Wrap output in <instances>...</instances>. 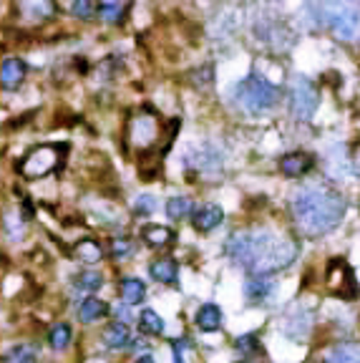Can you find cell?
<instances>
[{
  "instance_id": "30bf717a",
  "label": "cell",
  "mask_w": 360,
  "mask_h": 363,
  "mask_svg": "<svg viewBox=\"0 0 360 363\" xmlns=\"http://www.w3.org/2000/svg\"><path fill=\"white\" fill-rule=\"evenodd\" d=\"M74 255H76V260L86 263V265H96L103 258V248H101V242L93 240V237H83V240L76 242Z\"/></svg>"
},
{
  "instance_id": "2e32d148",
  "label": "cell",
  "mask_w": 360,
  "mask_h": 363,
  "mask_svg": "<svg viewBox=\"0 0 360 363\" xmlns=\"http://www.w3.org/2000/svg\"><path fill=\"white\" fill-rule=\"evenodd\" d=\"M272 288H274V282L269 280V277H250L245 285V293L252 303H260V300H265L272 293Z\"/></svg>"
},
{
  "instance_id": "7402d4cb",
  "label": "cell",
  "mask_w": 360,
  "mask_h": 363,
  "mask_svg": "<svg viewBox=\"0 0 360 363\" xmlns=\"http://www.w3.org/2000/svg\"><path fill=\"white\" fill-rule=\"evenodd\" d=\"M192 212V200L189 197H172V200L166 202V214L172 219H182Z\"/></svg>"
},
{
  "instance_id": "e0dca14e",
  "label": "cell",
  "mask_w": 360,
  "mask_h": 363,
  "mask_svg": "<svg viewBox=\"0 0 360 363\" xmlns=\"http://www.w3.org/2000/svg\"><path fill=\"white\" fill-rule=\"evenodd\" d=\"M141 237L146 240V245L151 248H161V245H169L174 240V232L169 227H161V225H146L141 230Z\"/></svg>"
},
{
  "instance_id": "ffe728a7",
  "label": "cell",
  "mask_w": 360,
  "mask_h": 363,
  "mask_svg": "<svg viewBox=\"0 0 360 363\" xmlns=\"http://www.w3.org/2000/svg\"><path fill=\"white\" fill-rule=\"evenodd\" d=\"M71 343V328L66 325V323H58V325H53L51 333H48V346L53 348V351H63V348H69Z\"/></svg>"
},
{
  "instance_id": "4fadbf2b",
  "label": "cell",
  "mask_w": 360,
  "mask_h": 363,
  "mask_svg": "<svg viewBox=\"0 0 360 363\" xmlns=\"http://www.w3.org/2000/svg\"><path fill=\"white\" fill-rule=\"evenodd\" d=\"M103 343H106L109 348H114V351L126 348L129 343H132L129 328H126L124 323H111V325H106V330H103Z\"/></svg>"
},
{
  "instance_id": "7a4b0ae2",
  "label": "cell",
  "mask_w": 360,
  "mask_h": 363,
  "mask_svg": "<svg viewBox=\"0 0 360 363\" xmlns=\"http://www.w3.org/2000/svg\"><path fill=\"white\" fill-rule=\"evenodd\" d=\"M345 200L343 195H337L330 187H303L292 195L290 209L292 219L298 230L305 237H320L327 235L330 230H335L340 225V219L345 214Z\"/></svg>"
},
{
  "instance_id": "603a6c76",
  "label": "cell",
  "mask_w": 360,
  "mask_h": 363,
  "mask_svg": "<svg viewBox=\"0 0 360 363\" xmlns=\"http://www.w3.org/2000/svg\"><path fill=\"white\" fill-rule=\"evenodd\" d=\"M21 11L33 13L30 18H35V21H46V18L53 16L56 6H53V3H48V0H43V3H21Z\"/></svg>"
},
{
  "instance_id": "52a82bcc",
  "label": "cell",
  "mask_w": 360,
  "mask_h": 363,
  "mask_svg": "<svg viewBox=\"0 0 360 363\" xmlns=\"http://www.w3.org/2000/svg\"><path fill=\"white\" fill-rule=\"evenodd\" d=\"M310 169H313V156L305 154V151H292V154H285L280 159V172L285 177H303Z\"/></svg>"
},
{
  "instance_id": "f1b7e54d",
  "label": "cell",
  "mask_w": 360,
  "mask_h": 363,
  "mask_svg": "<svg viewBox=\"0 0 360 363\" xmlns=\"http://www.w3.org/2000/svg\"><path fill=\"white\" fill-rule=\"evenodd\" d=\"M71 11H74V16H79V18H91L93 11H96V6H93V3H74Z\"/></svg>"
},
{
  "instance_id": "ba28073f",
  "label": "cell",
  "mask_w": 360,
  "mask_h": 363,
  "mask_svg": "<svg viewBox=\"0 0 360 363\" xmlns=\"http://www.w3.org/2000/svg\"><path fill=\"white\" fill-rule=\"evenodd\" d=\"M222 219H224V212L222 207H217V204H202L199 209L194 212V230L199 232H211L214 227L222 225Z\"/></svg>"
},
{
  "instance_id": "8992f818",
  "label": "cell",
  "mask_w": 360,
  "mask_h": 363,
  "mask_svg": "<svg viewBox=\"0 0 360 363\" xmlns=\"http://www.w3.org/2000/svg\"><path fill=\"white\" fill-rule=\"evenodd\" d=\"M58 154H61V149L53 144H46L40 146V149H33L28 156L23 159V164H21V174L28 179H38V177H46L48 172H53V169L58 167Z\"/></svg>"
},
{
  "instance_id": "f546056e",
  "label": "cell",
  "mask_w": 360,
  "mask_h": 363,
  "mask_svg": "<svg viewBox=\"0 0 360 363\" xmlns=\"http://www.w3.org/2000/svg\"><path fill=\"white\" fill-rule=\"evenodd\" d=\"M137 363H154V358H151V356H141Z\"/></svg>"
},
{
  "instance_id": "7c38bea8",
  "label": "cell",
  "mask_w": 360,
  "mask_h": 363,
  "mask_svg": "<svg viewBox=\"0 0 360 363\" xmlns=\"http://www.w3.org/2000/svg\"><path fill=\"white\" fill-rule=\"evenodd\" d=\"M197 325H199L204 333H214V330L222 328V311H219L214 303H207L197 311Z\"/></svg>"
},
{
  "instance_id": "3957f363",
  "label": "cell",
  "mask_w": 360,
  "mask_h": 363,
  "mask_svg": "<svg viewBox=\"0 0 360 363\" xmlns=\"http://www.w3.org/2000/svg\"><path fill=\"white\" fill-rule=\"evenodd\" d=\"M235 93H237V104L252 116L265 114V111H269L280 101V91L272 83H267L265 79H257V76H247L245 81H240Z\"/></svg>"
},
{
  "instance_id": "9a60e30c",
  "label": "cell",
  "mask_w": 360,
  "mask_h": 363,
  "mask_svg": "<svg viewBox=\"0 0 360 363\" xmlns=\"http://www.w3.org/2000/svg\"><path fill=\"white\" fill-rule=\"evenodd\" d=\"M144 295H146V285L137 277H124L121 280V298H124L126 306H137L141 303Z\"/></svg>"
},
{
  "instance_id": "ac0fdd59",
  "label": "cell",
  "mask_w": 360,
  "mask_h": 363,
  "mask_svg": "<svg viewBox=\"0 0 360 363\" xmlns=\"http://www.w3.org/2000/svg\"><path fill=\"white\" fill-rule=\"evenodd\" d=\"M330 363H360V343H340L332 348Z\"/></svg>"
},
{
  "instance_id": "83f0119b",
  "label": "cell",
  "mask_w": 360,
  "mask_h": 363,
  "mask_svg": "<svg viewBox=\"0 0 360 363\" xmlns=\"http://www.w3.org/2000/svg\"><path fill=\"white\" fill-rule=\"evenodd\" d=\"M237 348H240V351H245V353L257 351V335H255V333L240 335V338H237Z\"/></svg>"
},
{
  "instance_id": "d6986e66",
  "label": "cell",
  "mask_w": 360,
  "mask_h": 363,
  "mask_svg": "<svg viewBox=\"0 0 360 363\" xmlns=\"http://www.w3.org/2000/svg\"><path fill=\"white\" fill-rule=\"evenodd\" d=\"M96 11L106 23H121L126 11H129V6H126V3H98Z\"/></svg>"
},
{
  "instance_id": "44dd1931",
  "label": "cell",
  "mask_w": 360,
  "mask_h": 363,
  "mask_svg": "<svg viewBox=\"0 0 360 363\" xmlns=\"http://www.w3.org/2000/svg\"><path fill=\"white\" fill-rule=\"evenodd\" d=\"M139 325H141L144 333H149V335H159L161 330H164V321H161L159 313H154V311H141Z\"/></svg>"
},
{
  "instance_id": "d4e9b609",
  "label": "cell",
  "mask_w": 360,
  "mask_h": 363,
  "mask_svg": "<svg viewBox=\"0 0 360 363\" xmlns=\"http://www.w3.org/2000/svg\"><path fill=\"white\" fill-rule=\"evenodd\" d=\"M103 285V277L93 270H83L76 275V288L81 290H98Z\"/></svg>"
},
{
  "instance_id": "8fae6325",
  "label": "cell",
  "mask_w": 360,
  "mask_h": 363,
  "mask_svg": "<svg viewBox=\"0 0 360 363\" xmlns=\"http://www.w3.org/2000/svg\"><path fill=\"white\" fill-rule=\"evenodd\" d=\"M149 275L154 277L156 282H166V285H172L177 282L179 277V265L174 258H161V260H154L149 267Z\"/></svg>"
},
{
  "instance_id": "5bb4252c",
  "label": "cell",
  "mask_w": 360,
  "mask_h": 363,
  "mask_svg": "<svg viewBox=\"0 0 360 363\" xmlns=\"http://www.w3.org/2000/svg\"><path fill=\"white\" fill-rule=\"evenodd\" d=\"M109 313V306L103 303L101 298H96V295H91V298H86L83 303H81V308H79V318L83 323H93V321H98V318H103Z\"/></svg>"
},
{
  "instance_id": "484cf974",
  "label": "cell",
  "mask_w": 360,
  "mask_h": 363,
  "mask_svg": "<svg viewBox=\"0 0 360 363\" xmlns=\"http://www.w3.org/2000/svg\"><path fill=\"white\" fill-rule=\"evenodd\" d=\"M132 250H134V245H132V240H129V237H116V240H111V258H114V260L129 258V255H132Z\"/></svg>"
},
{
  "instance_id": "4316f807",
  "label": "cell",
  "mask_w": 360,
  "mask_h": 363,
  "mask_svg": "<svg viewBox=\"0 0 360 363\" xmlns=\"http://www.w3.org/2000/svg\"><path fill=\"white\" fill-rule=\"evenodd\" d=\"M137 214H141V217H146V214H151L156 209V200L151 195H144V197H139L137 200Z\"/></svg>"
},
{
  "instance_id": "6da1fadb",
  "label": "cell",
  "mask_w": 360,
  "mask_h": 363,
  "mask_svg": "<svg viewBox=\"0 0 360 363\" xmlns=\"http://www.w3.org/2000/svg\"><path fill=\"white\" fill-rule=\"evenodd\" d=\"M227 255L252 277H267L298 258V245L272 230H245L229 237Z\"/></svg>"
},
{
  "instance_id": "4dcf8cb0",
  "label": "cell",
  "mask_w": 360,
  "mask_h": 363,
  "mask_svg": "<svg viewBox=\"0 0 360 363\" xmlns=\"http://www.w3.org/2000/svg\"><path fill=\"white\" fill-rule=\"evenodd\" d=\"M318 363H325V361H318Z\"/></svg>"
},
{
  "instance_id": "cb8c5ba5",
  "label": "cell",
  "mask_w": 360,
  "mask_h": 363,
  "mask_svg": "<svg viewBox=\"0 0 360 363\" xmlns=\"http://www.w3.org/2000/svg\"><path fill=\"white\" fill-rule=\"evenodd\" d=\"M33 361H35L33 346H13L6 353V363H33Z\"/></svg>"
},
{
  "instance_id": "9c48e42d",
  "label": "cell",
  "mask_w": 360,
  "mask_h": 363,
  "mask_svg": "<svg viewBox=\"0 0 360 363\" xmlns=\"http://www.w3.org/2000/svg\"><path fill=\"white\" fill-rule=\"evenodd\" d=\"M25 79V64L21 58H6L0 66V83L6 88H18Z\"/></svg>"
},
{
  "instance_id": "5b68a950",
  "label": "cell",
  "mask_w": 360,
  "mask_h": 363,
  "mask_svg": "<svg viewBox=\"0 0 360 363\" xmlns=\"http://www.w3.org/2000/svg\"><path fill=\"white\" fill-rule=\"evenodd\" d=\"M320 104V93L315 88V83L305 76H298L292 79L290 83V111L298 121H308L310 116L315 114Z\"/></svg>"
},
{
  "instance_id": "277c9868",
  "label": "cell",
  "mask_w": 360,
  "mask_h": 363,
  "mask_svg": "<svg viewBox=\"0 0 360 363\" xmlns=\"http://www.w3.org/2000/svg\"><path fill=\"white\" fill-rule=\"evenodd\" d=\"M315 11L323 13V23L332 30V35L340 40H358L360 38V8L353 3H327L315 6Z\"/></svg>"
}]
</instances>
